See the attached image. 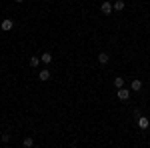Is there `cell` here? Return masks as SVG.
Returning a JSON list of instances; mask_svg holds the SVG:
<instances>
[{
  "mask_svg": "<svg viewBox=\"0 0 150 148\" xmlns=\"http://www.w3.org/2000/svg\"><path fill=\"white\" fill-rule=\"evenodd\" d=\"M100 10H102V14H106V16H108V14H110V12L114 10V8H112V4H110V2H102Z\"/></svg>",
  "mask_w": 150,
  "mask_h": 148,
  "instance_id": "277c9868",
  "label": "cell"
},
{
  "mask_svg": "<svg viewBox=\"0 0 150 148\" xmlns=\"http://www.w3.org/2000/svg\"><path fill=\"white\" fill-rule=\"evenodd\" d=\"M132 90H134V92L142 90V82H140V80H132Z\"/></svg>",
  "mask_w": 150,
  "mask_h": 148,
  "instance_id": "30bf717a",
  "label": "cell"
},
{
  "mask_svg": "<svg viewBox=\"0 0 150 148\" xmlns=\"http://www.w3.org/2000/svg\"><path fill=\"white\" fill-rule=\"evenodd\" d=\"M0 148H2V144H0Z\"/></svg>",
  "mask_w": 150,
  "mask_h": 148,
  "instance_id": "2e32d148",
  "label": "cell"
},
{
  "mask_svg": "<svg viewBox=\"0 0 150 148\" xmlns=\"http://www.w3.org/2000/svg\"><path fill=\"white\" fill-rule=\"evenodd\" d=\"M38 62H42L38 56H30V66H32V68H36V66H38Z\"/></svg>",
  "mask_w": 150,
  "mask_h": 148,
  "instance_id": "8fae6325",
  "label": "cell"
},
{
  "mask_svg": "<svg viewBox=\"0 0 150 148\" xmlns=\"http://www.w3.org/2000/svg\"><path fill=\"white\" fill-rule=\"evenodd\" d=\"M124 6H126V4H124V2H122V0H116L114 4H112V8H114V10H124Z\"/></svg>",
  "mask_w": 150,
  "mask_h": 148,
  "instance_id": "ba28073f",
  "label": "cell"
},
{
  "mask_svg": "<svg viewBox=\"0 0 150 148\" xmlns=\"http://www.w3.org/2000/svg\"><path fill=\"white\" fill-rule=\"evenodd\" d=\"M8 140H10V136H8V134H2V142H4V144H6Z\"/></svg>",
  "mask_w": 150,
  "mask_h": 148,
  "instance_id": "4fadbf2b",
  "label": "cell"
},
{
  "mask_svg": "<svg viewBox=\"0 0 150 148\" xmlns=\"http://www.w3.org/2000/svg\"><path fill=\"white\" fill-rule=\"evenodd\" d=\"M40 60H42L44 64H52V60H54V58H52V54H50V52H44V54L40 56Z\"/></svg>",
  "mask_w": 150,
  "mask_h": 148,
  "instance_id": "8992f818",
  "label": "cell"
},
{
  "mask_svg": "<svg viewBox=\"0 0 150 148\" xmlns=\"http://www.w3.org/2000/svg\"><path fill=\"white\" fill-rule=\"evenodd\" d=\"M32 144H34L32 138H24V146H26V148H32Z\"/></svg>",
  "mask_w": 150,
  "mask_h": 148,
  "instance_id": "7c38bea8",
  "label": "cell"
},
{
  "mask_svg": "<svg viewBox=\"0 0 150 148\" xmlns=\"http://www.w3.org/2000/svg\"><path fill=\"white\" fill-rule=\"evenodd\" d=\"M114 86L116 88H124V78H122V76H116L114 78Z\"/></svg>",
  "mask_w": 150,
  "mask_h": 148,
  "instance_id": "9c48e42d",
  "label": "cell"
},
{
  "mask_svg": "<svg viewBox=\"0 0 150 148\" xmlns=\"http://www.w3.org/2000/svg\"><path fill=\"white\" fill-rule=\"evenodd\" d=\"M136 122H138V128H142V130H146L150 126V120L146 118V116H140V118H136Z\"/></svg>",
  "mask_w": 150,
  "mask_h": 148,
  "instance_id": "7a4b0ae2",
  "label": "cell"
},
{
  "mask_svg": "<svg viewBox=\"0 0 150 148\" xmlns=\"http://www.w3.org/2000/svg\"><path fill=\"white\" fill-rule=\"evenodd\" d=\"M108 60H110V58H108L106 52H100V54H98V62H100V64H108Z\"/></svg>",
  "mask_w": 150,
  "mask_h": 148,
  "instance_id": "52a82bcc",
  "label": "cell"
},
{
  "mask_svg": "<svg viewBox=\"0 0 150 148\" xmlns=\"http://www.w3.org/2000/svg\"><path fill=\"white\" fill-rule=\"evenodd\" d=\"M14 2H24V0H14Z\"/></svg>",
  "mask_w": 150,
  "mask_h": 148,
  "instance_id": "5bb4252c",
  "label": "cell"
},
{
  "mask_svg": "<svg viewBox=\"0 0 150 148\" xmlns=\"http://www.w3.org/2000/svg\"><path fill=\"white\" fill-rule=\"evenodd\" d=\"M116 94H118V100H122V102H126L130 98V90H126V88H118Z\"/></svg>",
  "mask_w": 150,
  "mask_h": 148,
  "instance_id": "6da1fadb",
  "label": "cell"
},
{
  "mask_svg": "<svg viewBox=\"0 0 150 148\" xmlns=\"http://www.w3.org/2000/svg\"><path fill=\"white\" fill-rule=\"evenodd\" d=\"M0 28H2L4 32H10L12 28H14V22H12L10 18H6V20H2V26H0Z\"/></svg>",
  "mask_w": 150,
  "mask_h": 148,
  "instance_id": "3957f363",
  "label": "cell"
},
{
  "mask_svg": "<svg viewBox=\"0 0 150 148\" xmlns=\"http://www.w3.org/2000/svg\"><path fill=\"white\" fill-rule=\"evenodd\" d=\"M38 78L42 80V82H46V80L50 78V70H48V68H44V70H40V72H38Z\"/></svg>",
  "mask_w": 150,
  "mask_h": 148,
  "instance_id": "5b68a950",
  "label": "cell"
},
{
  "mask_svg": "<svg viewBox=\"0 0 150 148\" xmlns=\"http://www.w3.org/2000/svg\"><path fill=\"white\" fill-rule=\"evenodd\" d=\"M0 26H2V22H0Z\"/></svg>",
  "mask_w": 150,
  "mask_h": 148,
  "instance_id": "9a60e30c",
  "label": "cell"
}]
</instances>
